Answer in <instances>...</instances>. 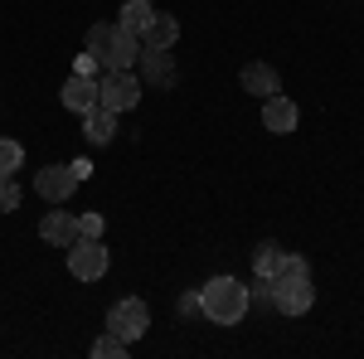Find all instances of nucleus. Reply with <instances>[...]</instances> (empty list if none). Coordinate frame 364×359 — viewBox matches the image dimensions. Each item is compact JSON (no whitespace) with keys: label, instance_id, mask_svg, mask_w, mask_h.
Masks as SVG:
<instances>
[{"label":"nucleus","instance_id":"f257e3e1","mask_svg":"<svg viewBox=\"0 0 364 359\" xmlns=\"http://www.w3.org/2000/svg\"><path fill=\"white\" fill-rule=\"evenodd\" d=\"M267 286H272V311H282V316H306L311 306H316L311 267H306V257H296V252H287L282 272L272 277Z\"/></svg>","mask_w":364,"mask_h":359},{"label":"nucleus","instance_id":"f03ea898","mask_svg":"<svg viewBox=\"0 0 364 359\" xmlns=\"http://www.w3.org/2000/svg\"><path fill=\"white\" fill-rule=\"evenodd\" d=\"M248 311H252L248 286H243L238 277H209V282L199 286V316L214 321V326H238Z\"/></svg>","mask_w":364,"mask_h":359},{"label":"nucleus","instance_id":"7ed1b4c3","mask_svg":"<svg viewBox=\"0 0 364 359\" xmlns=\"http://www.w3.org/2000/svg\"><path fill=\"white\" fill-rule=\"evenodd\" d=\"M87 54L97 58L102 73H122L141 58V34H132L122 25H92L87 29Z\"/></svg>","mask_w":364,"mask_h":359},{"label":"nucleus","instance_id":"20e7f679","mask_svg":"<svg viewBox=\"0 0 364 359\" xmlns=\"http://www.w3.org/2000/svg\"><path fill=\"white\" fill-rule=\"evenodd\" d=\"M141 87H146V83H141L132 68H122V73H102V78H97V102H102L107 112H132L141 102Z\"/></svg>","mask_w":364,"mask_h":359},{"label":"nucleus","instance_id":"39448f33","mask_svg":"<svg viewBox=\"0 0 364 359\" xmlns=\"http://www.w3.org/2000/svg\"><path fill=\"white\" fill-rule=\"evenodd\" d=\"M107 331H117L127 345H136L141 335L151 331V306L141 301V296H122V301L107 311Z\"/></svg>","mask_w":364,"mask_h":359},{"label":"nucleus","instance_id":"423d86ee","mask_svg":"<svg viewBox=\"0 0 364 359\" xmlns=\"http://www.w3.org/2000/svg\"><path fill=\"white\" fill-rule=\"evenodd\" d=\"M68 272L78 277V282H97V277L107 272V248H102V238H73V243H68Z\"/></svg>","mask_w":364,"mask_h":359},{"label":"nucleus","instance_id":"0eeeda50","mask_svg":"<svg viewBox=\"0 0 364 359\" xmlns=\"http://www.w3.org/2000/svg\"><path fill=\"white\" fill-rule=\"evenodd\" d=\"M141 83L146 87H161V92H170V87L180 83V68H175V58H170V49H141Z\"/></svg>","mask_w":364,"mask_h":359},{"label":"nucleus","instance_id":"6e6552de","mask_svg":"<svg viewBox=\"0 0 364 359\" xmlns=\"http://www.w3.org/2000/svg\"><path fill=\"white\" fill-rule=\"evenodd\" d=\"M34 190H39V199H49V204H68V194L78 190V175H73V166H39Z\"/></svg>","mask_w":364,"mask_h":359},{"label":"nucleus","instance_id":"1a4fd4ad","mask_svg":"<svg viewBox=\"0 0 364 359\" xmlns=\"http://www.w3.org/2000/svg\"><path fill=\"white\" fill-rule=\"evenodd\" d=\"M296 122H301V112H296V102L291 97H262V127L272 132V136H291L296 132Z\"/></svg>","mask_w":364,"mask_h":359},{"label":"nucleus","instance_id":"9d476101","mask_svg":"<svg viewBox=\"0 0 364 359\" xmlns=\"http://www.w3.org/2000/svg\"><path fill=\"white\" fill-rule=\"evenodd\" d=\"M58 102H63L68 112H78V117H83V112H92V107H97V78L73 73V78L63 83V92H58Z\"/></svg>","mask_w":364,"mask_h":359},{"label":"nucleus","instance_id":"9b49d317","mask_svg":"<svg viewBox=\"0 0 364 359\" xmlns=\"http://www.w3.org/2000/svg\"><path fill=\"white\" fill-rule=\"evenodd\" d=\"M175 39H180V20L166 10H156L151 25L141 29V49H175Z\"/></svg>","mask_w":364,"mask_h":359},{"label":"nucleus","instance_id":"f8f14e48","mask_svg":"<svg viewBox=\"0 0 364 359\" xmlns=\"http://www.w3.org/2000/svg\"><path fill=\"white\" fill-rule=\"evenodd\" d=\"M39 238H44V243H54V248H68V243L78 238V219H73L68 209H49L44 223H39Z\"/></svg>","mask_w":364,"mask_h":359},{"label":"nucleus","instance_id":"ddd939ff","mask_svg":"<svg viewBox=\"0 0 364 359\" xmlns=\"http://www.w3.org/2000/svg\"><path fill=\"white\" fill-rule=\"evenodd\" d=\"M243 92H252V97H277L282 92V78L272 63H248L243 68Z\"/></svg>","mask_w":364,"mask_h":359},{"label":"nucleus","instance_id":"4468645a","mask_svg":"<svg viewBox=\"0 0 364 359\" xmlns=\"http://www.w3.org/2000/svg\"><path fill=\"white\" fill-rule=\"evenodd\" d=\"M83 132H87L92 146H107V141L117 136V112H107L102 102H97L92 112H83Z\"/></svg>","mask_w":364,"mask_h":359},{"label":"nucleus","instance_id":"2eb2a0df","mask_svg":"<svg viewBox=\"0 0 364 359\" xmlns=\"http://www.w3.org/2000/svg\"><path fill=\"white\" fill-rule=\"evenodd\" d=\"M282 262H287V248H277L272 238L252 248V277H262V282H272V277L282 272Z\"/></svg>","mask_w":364,"mask_h":359},{"label":"nucleus","instance_id":"dca6fc26","mask_svg":"<svg viewBox=\"0 0 364 359\" xmlns=\"http://www.w3.org/2000/svg\"><path fill=\"white\" fill-rule=\"evenodd\" d=\"M151 15H156V5H151V0H127V5H122V15H117V25L132 29V34H141V29L151 25Z\"/></svg>","mask_w":364,"mask_h":359},{"label":"nucleus","instance_id":"f3484780","mask_svg":"<svg viewBox=\"0 0 364 359\" xmlns=\"http://www.w3.org/2000/svg\"><path fill=\"white\" fill-rule=\"evenodd\" d=\"M127 350H132V345H127L117 331H107L97 345H92V359H127Z\"/></svg>","mask_w":364,"mask_h":359},{"label":"nucleus","instance_id":"a211bd4d","mask_svg":"<svg viewBox=\"0 0 364 359\" xmlns=\"http://www.w3.org/2000/svg\"><path fill=\"white\" fill-rule=\"evenodd\" d=\"M25 166V146L20 141H0V175H15Z\"/></svg>","mask_w":364,"mask_h":359},{"label":"nucleus","instance_id":"6ab92c4d","mask_svg":"<svg viewBox=\"0 0 364 359\" xmlns=\"http://www.w3.org/2000/svg\"><path fill=\"white\" fill-rule=\"evenodd\" d=\"M20 209V185L15 175H0V214H15Z\"/></svg>","mask_w":364,"mask_h":359},{"label":"nucleus","instance_id":"aec40b11","mask_svg":"<svg viewBox=\"0 0 364 359\" xmlns=\"http://www.w3.org/2000/svg\"><path fill=\"white\" fill-rule=\"evenodd\" d=\"M78 238H102V214H83L78 219Z\"/></svg>","mask_w":364,"mask_h":359},{"label":"nucleus","instance_id":"412c9836","mask_svg":"<svg viewBox=\"0 0 364 359\" xmlns=\"http://www.w3.org/2000/svg\"><path fill=\"white\" fill-rule=\"evenodd\" d=\"M73 73H83V78H92V73H97V58H92V54L83 49V54L73 58Z\"/></svg>","mask_w":364,"mask_h":359},{"label":"nucleus","instance_id":"4be33fe9","mask_svg":"<svg viewBox=\"0 0 364 359\" xmlns=\"http://www.w3.org/2000/svg\"><path fill=\"white\" fill-rule=\"evenodd\" d=\"M190 311H199V291H185L180 296V316H190Z\"/></svg>","mask_w":364,"mask_h":359}]
</instances>
